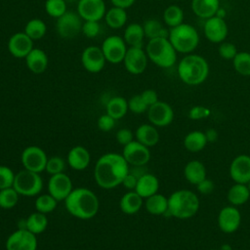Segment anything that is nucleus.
I'll return each instance as SVG.
<instances>
[{"mask_svg":"<svg viewBox=\"0 0 250 250\" xmlns=\"http://www.w3.org/2000/svg\"><path fill=\"white\" fill-rule=\"evenodd\" d=\"M129 164L122 154L108 152L102 155L94 167V179L99 187L110 189L122 184L125 176L130 172Z\"/></svg>","mask_w":250,"mask_h":250,"instance_id":"nucleus-1","label":"nucleus"},{"mask_svg":"<svg viewBox=\"0 0 250 250\" xmlns=\"http://www.w3.org/2000/svg\"><path fill=\"white\" fill-rule=\"evenodd\" d=\"M67 212L81 220L94 218L100 207L99 198L94 191L87 188H76L63 200Z\"/></svg>","mask_w":250,"mask_h":250,"instance_id":"nucleus-2","label":"nucleus"},{"mask_svg":"<svg viewBox=\"0 0 250 250\" xmlns=\"http://www.w3.org/2000/svg\"><path fill=\"white\" fill-rule=\"evenodd\" d=\"M178 74L185 84L196 86L203 83L208 77L209 64L199 55H187L179 62Z\"/></svg>","mask_w":250,"mask_h":250,"instance_id":"nucleus-3","label":"nucleus"},{"mask_svg":"<svg viewBox=\"0 0 250 250\" xmlns=\"http://www.w3.org/2000/svg\"><path fill=\"white\" fill-rule=\"evenodd\" d=\"M198 209L197 195L189 189H179L168 197V210L164 215L185 220L193 217Z\"/></svg>","mask_w":250,"mask_h":250,"instance_id":"nucleus-4","label":"nucleus"},{"mask_svg":"<svg viewBox=\"0 0 250 250\" xmlns=\"http://www.w3.org/2000/svg\"><path fill=\"white\" fill-rule=\"evenodd\" d=\"M147 58L156 65L168 68L177 61V51L168 38H155L148 40L146 46Z\"/></svg>","mask_w":250,"mask_h":250,"instance_id":"nucleus-5","label":"nucleus"},{"mask_svg":"<svg viewBox=\"0 0 250 250\" xmlns=\"http://www.w3.org/2000/svg\"><path fill=\"white\" fill-rule=\"evenodd\" d=\"M169 41L177 52L191 53L199 43V35L195 27L188 23H181L169 29Z\"/></svg>","mask_w":250,"mask_h":250,"instance_id":"nucleus-6","label":"nucleus"},{"mask_svg":"<svg viewBox=\"0 0 250 250\" xmlns=\"http://www.w3.org/2000/svg\"><path fill=\"white\" fill-rule=\"evenodd\" d=\"M13 188L22 196L38 195L43 188V181L39 173L23 169L15 174Z\"/></svg>","mask_w":250,"mask_h":250,"instance_id":"nucleus-7","label":"nucleus"},{"mask_svg":"<svg viewBox=\"0 0 250 250\" xmlns=\"http://www.w3.org/2000/svg\"><path fill=\"white\" fill-rule=\"evenodd\" d=\"M81 18L77 13L66 11L57 19L56 30L63 39H72L77 36L82 29Z\"/></svg>","mask_w":250,"mask_h":250,"instance_id":"nucleus-8","label":"nucleus"},{"mask_svg":"<svg viewBox=\"0 0 250 250\" xmlns=\"http://www.w3.org/2000/svg\"><path fill=\"white\" fill-rule=\"evenodd\" d=\"M48 156L46 152L37 146H26L21 155V161L24 169L35 173L45 171Z\"/></svg>","mask_w":250,"mask_h":250,"instance_id":"nucleus-9","label":"nucleus"},{"mask_svg":"<svg viewBox=\"0 0 250 250\" xmlns=\"http://www.w3.org/2000/svg\"><path fill=\"white\" fill-rule=\"evenodd\" d=\"M101 48L106 62L115 64L123 62L128 49L123 37L118 35H110L106 37L104 40Z\"/></svg>","mask_w":250,"mask_h":250,"instance_id":"nucleus-10","label":"nucleus"},{"mask_svg":"<svg viewBox=\"0 0 250 250\" xmlns=\"http://www.w3.org/2000/svg\"><path fill=\"white\" fill-rule=\"evenodd\" d=\"M37 246L36 235L24 228L12 232L5 243L6 250H36Z\"/></svg>","mask_w":250,"mask_h":250,"instance_id":"nucleus-11","label":"nucleus"},{"mask_svg":"<svg viewBox=\"0 0 250 250\" xmlns=\"http://www.w3.org/2000/svg\"><path fill=\"white\" fill-rule=\"evenodd\" d=\"M121 154L126 162L133 167L145 166L150 159L149 148L137 140H133L131 143L124 146Z\"/></svg>","mask_w":250,"mask_h":250,"instance_id":"nucleus-12","label":"nucleus"},{"mask_svg":"<svg viewBox=\"0 0 250 250\" xmlns=\"http://www.w3.org/2000/svg\"><path fill=\"white\" fill-rule=\"evenodd\" d=\"M147 55L143 47H129L123 59L126 70L134 75L143 73L147 65Z\"/></svg>","mask_w":250,"mask_h":250,"instance_id":"nucleus-13","label":"nucleus"},{"mask_svg":"<svg viewBox=\"0 0 250 250\" xmlns=\"http://www.w3.org/2000/svg\"><path fill=\"white\" fill-rule=\"evenodd\" d=\"M147 118L152 125L156 127H165L172 123L174 119V111L169 104L158 101L148 107Z\"/></svg>","mask_w":250,"mask_h":250,"instance_id":"nucleus-14","label":"nucleus"},{"mask_svg":"<svg viewBox=\"0 0 250 250\" xmlns=\"http://www.w3.org/2000/svg\"><path fill=\"white\" fill-rule=\"evenodd\" d=\"M48 193H50L58 201L64 200L73 189L71 179L62 173L52 175L47 185Z\"/></svg>","mask_w":250,"mask_h":250,"instance_id":"nucleus-15","label":"nucleus"},{"mask_svg":"<svg viewBox=\"0 0 250 250\" xmlns=\"http://www.w3.org/2000/svg\"><path fill=\"white\" fill-rule=\"evenodd\" d=\"M105 12L104 0H78L77 14L83 21H99L104 17Z\"/></svg>","mask_w":250,"mask_h":250,"instance_id":"nucleus-16","label":"nucleus"},{"mask_svg":"<svg viewBox=\"0 0 250 250\" xmlns=\"http://www.w3.org/2000/svg\"><path fill=\"white\" fill-rule=\"evenodd\" d=\"M105 58L101 47L89 46L85 48L81 55L83 67L91 73H98L103 70L105 64Z\"/></svg>","mask_w":250,"mask_h":250,"instance_id":"nucleus-17","label":"nucleus"},{"mask_svg":"<svg viewBox=\"0 0 250 250\" xmlns=\"http://www.w3.org/2000/svg\"><path fill=\"white\" fill-rule=\"evenodd\" d=\"M240 223L241 214L235 206H226L219 212L218 226L223 232L233 233L238 229Z\"/></svg>","mask_w":250,"mask_h":250,"instance_id":"nucleus-18","label":"nucleus"},{"mask_svg":"<svg viewBox=\"0 0 250 250\" xmlns=\"http://www.w3.org/2000/svg\"><path fill=\"white\" fill-rule=\"evenodd\" d=\"M7 47L9 53L18 59H24L34 48L33 40L24 31L14 33L9 38Z\"/></svg>","mask_w":250,"mask_h":250,"instance_id":"nucleus-19","label":"nucleus"},{"mask_svg":"<svg viewBox=\"0 0 250 250\" xmlns=\"http://www.w3.org/2000/svg\"><path fill=\"white\" fill-rule=\"evenodd\" d=\"M204 34L212 43H222L228 36V25L222 17L214 16L206 20Z\"/></svg>","mask_w":250,"mask_h":250,"instance_id":"nucleus-20","label":"nucleus"},{"mask_svg":"<svg viewBox=\"0 0 250 250\" xmlns=\"http://www.w3.org/2000/svg\"><path fill=\"white\" fill-rule=\"evenodd\" d=\"M229 176L234 183L246 185L250 181V156L237 155L229 165Z\"/></svg>","mask_w":250,"mask_h":250,"instance_id":"nucleus-21","label":"nucleus"},{"mask_svg":"<svg viewBox=\"0 0 250 250\" xmlns=\"http://www.w3.org/2000/svg\"><path fill=\"white\" fill-rule=\"evenodd\" d=\"M66 159L70 168L76 171H82L89 166L91 154L86 147L75 146L68 151Z\"/></svg>","mask_w":250,"mask_h":250,"instance_id":"nucleus-22","label":"nucleus"},{"mask_svg":"<svg viewBox=\"0 0 250 250\" xmlns=\"http://www.w3.org/2000/svg\"><path fill=\"white\" fill-rule=\"evenodd\" d=\"M159 188V181L153 174L145 173L138 178L137 186L135 191L141 195L143 198H147L155 193H157Z\"/></svg>","mask_w":250,"mask_h":250,"instance_id":"nucleus-23","label":"nucleus"},{"mask_svg":"<svg viewBox=\"0 0 250 250\" xmlns=\"http://www.w3.org/2000/svg\"><path fill=\"white\" fill-rule=\"evenodd\" d=\"M24 59L27 68L35 74L43 73L48 66V57L42 49L33 48Z\"/></svg>","mask_w":250,"mask_h":250,"instance_id":"nucleus-24","label":"nucleus"},{"mask_svg":"<svg viewBox=\"0 0 250 250\" xmlns=\"http://www.w3.org/2000/svg\"><path fill=\"white\" fill-rule=\"evenodd\" d=\"M192 12L201 19H209L214 17L220 10L219 0H192Z\"/></svg>","mask_w":250,"mask_h":250,"instance_id":"nucleus-25","label":"nucleus"},{"mask_svg":"<svg viewBox=\"0 0 250 250\" xmlns=\"http://www.w3.org/2000/svg\"><path fill=\"white\" fill-rule=\"evenodd\" d=\"M144 204V198L139 195L135 190L126 192L119 201L120 210L127 215H133L140 211Z\"/></svg>","mask_w":250,"mask_h":250,"instance_id":"nucleus-26","label":"nucleus"},{"mask_svg":"<svg viewBox=\"0 0 250 250\" xmlns=\"http://www.w3.org/2000/svg\"><path fill=\"white\" fill-rule=\"evenodd\" d=\"M135 137L138 142L147 147L154 146L159 141V133L152 124L140 125L135 132Z\"/></svg>","mask_w":250,"mask_h":250,"instance_id":"nucleus-27","label":"nucleus"},{"mask_svg":"<svg viewBox=\"0 0 250 250\" xmlns=\"http://www.w3.org/2000/svg\"><path fill=\"white\" fill-rule=\"evenodd\" d=\"M184 176L188 183L196 186L206 179V169L204 164L198 160L188 162L184 168Z\"/></svg>","mask_w":250,"mask_h":250,"instance_id":"nucleus-28","label":"nucleus"},{"mask_svg":"<svg viewBox=\"0 0 250 250\" xmlns=\"http://www.w3.org/2000/svg\"><path fill=\"white\" fill-rule=\"evenodd\" d=\"M145 37L143 25L137 22L128 24L123 34V39L129 47H143Z\"/></svg>","mask_w":250,"mask_h":250,"instance_id":"nucleus-29","label":"nucleus"},{"mask_svg":"<svg viewBox=\"0 0 250 250\" xmlns=\"http://www.w3.org/2000/svg\"><path fill=\"white\" fill-rule=\"evenodd\" d=\"M145 207L151 215H164L168 210V198L157 192L146 198Z\"/></svg>","mask_w":250,"mask_h":250,"instance_id":"nucleus-30","label":"nucleus"},{"mask_svg":"<svg viewBox=\"0 0 250 250\" xmlns=\"http://www.w3.org/2000/svg\"><path fill=\"white\" fill-rule=\"evenodd\" d=\"M106 113L113 117L115 120H118L124 117L129 110L128 101L123 97H113L108 100L105 104Z\"/></svg>","mask_w":250,"mask_h":250,"instance_id":"nucleus-31","label":"nucleus"},{"mask_svg":"<svg viewBox=\"0 0 250 250\" xmlns=\"http://www.w3.org/2000/svg\"><path fill=\"white\" fill-rule=\"evenodd\" d=\"M228 200L233 206H239L246 203L250 197V191L245 184L235 183L228 191Z\"/></svg>","mask_w":250,"mask_h":250,"instance_id":"nucleus-32","label":"nucleus"},{"mask_svg":"<svg viewBox=\"0 0 250 250\" xmlns=\"http://www.w3.org/2000/svg\"><path fill=\"white\" fill-rule=\"evenodd\" d=\"M47 226H48V219L46 217V214L36 211L31 213L26 218L24 229L34 233L35 235H37L42 233L47 229Z\"/></svg>","mask_w":250,"mask_h":250,"instance_id":"nucleus-33","label":"nucleus"},{"mask_svg":"<svg viewBox=\"0 0 250 250\" xmlns=\"http://www.w3.org/2000/svg\"><path fill=\"white\" fill-rule=\"evenodd\" d=\"M104 18L105 20V23L109 27L113 29H118L124 26L127 21L126 9L113 6L112 8L108 9L105 12V15Z\"/></svg>","mask_w":250,"mask_h":250,"instance_id":"nucleus-34","label":"nucleus"},{"mask_svg":"<svg viewBox=\"0 0 250 250\" xmlns=\"http://www.w3.org/2000/svg\"><path fill=\"white\" fill-rule=\"evenodd\" d=\"M143 27L145 36L148 38V40L155 38H168L169 36V30L164 27V25L157 20H146L144 22Z\"/></svg>","mask_w":250,"mask_h":250,"instance_id":"nucleus-35","label":"nucleus"},{"mask_svg":"<svg viewBox=\"0 0 250 250\" xmlns=\"http://www.w3.org/2000/svg\"><path fill=\"white\" fill-rule=\"evenodd\" d=\"M207 143L205 133L201 131H192L184 139V146L186 149L190 152H198L202 150Z\"/></svg>","mask_w":250,"mask_h":250,"instance_id":"nucleus-36","label":"nucleus"},{"mask_svg":"<svg viewBox=\"0 0 250 250\" xmlns=\"http://www.w3.org/2000/svg\"><path fill=\"white\" fill-rule=\"evenodd\" d=\"M33 41L41 39L47 31V26L45 22L40 19H32L28 21L24 26L23 30Z\"/></svg>","mask_w":250,"mask_h":250,"instance_id":"nucleus-37","label":"nucleus"},{"mask_svg":"<svg viewBox=\"0 0 250 250\" xmlns=\"http://www.w3.org/2000/svg\"><path fill=\"white\" fill-rule=\"evenodd\" d=\"M163 20H164V22L171 28L178 26L181 23H183L184 12L179 6L170 5L164 10Z\"/></svg>","mask_w":250,"mask_h":250,"instance_id":"nucleus-38","label":"nucleus"},{"mask_svg":"<svg viewBox=\"0 0 250 250\" xmlns=\"http://www.w3.org/2000/svg\"><path fill=\"white\" fill-rule=\"evenodd\" d=\"M58 204V200L54 198L50 193L40 194L36 197L34 206L36 211L41 212L43 214H48L53 212Z\"/></svg>","mask_w":250,"mask_h":250,"instance_id":"nucleus-39","label":"nucleus"},{"mask_svg":"<svg viewBox=\"0 0 250 250\" xmlns=\"http://www.w3.org/2000/svg\"><path fill=\"white\" fill-rule=\"evenodd\" d=\"M232 64L237 73L242 76H250V53L237 52L232 59Z\"/></svg>","mask_w":250,"mask_h":250,"instance_id":"nucleus-40","label":"nucleus"},{"mask_svg":"<svg viewBox=\"0 0 250 250\" xmlns=\"http://www.w3.org/2000/svg\"><path fill=\"white\" fill-rule=\"evenodd\" d=\"M20 194L13 187L0 189V208L12 209L18 204Z\"/></svg>","mask_w":250,"mask_h":250,"instance_id":"nucleus-41","label":"nucleus"},{"mask_svg":"<svg viewBox=\"0 0 250 250\" xmlns=\"http://www.w3.org/2000/svg\"><path fill=\"white\" fill-rule=\"evenodd\" d=\"M66 4L65 0H46L45 11L50 17L58 19L67 11Z\"/></svg>","mask_w":250,"mask_h":250,"instance_id":"nucleus-42","label":"nucleus"},{"mask_svg":"<svg viewBox=\"0 0 250 250\" xmlns=\"http://www.w3.org/2000/svg\"><path fill=\"white\" fill-rule=\"evenodd\" d=\"M64 168H65V162L62 157L60 156L48 157L45 171L51 176L59 173H62Z\"/></svg>","mask_w":250,"mask_h":250,"instance_id":"nucleus-43","label":"nucleus"},{"mask_svg":"<svg viewBox=\"0 0 250 250\" xmlns=\"http://www.w3.org/2000/svg\"><path fill=\"white\" fill-rule=\"evenodd\" d=\"M128 108L130 111L136 114H141L146 111H147L148 106L147 104L144 102L143 98L141 97V94L139 95H134L131 97L128 101Z\"/></svg>","mask_w":250,"mask_h":250,"instance_id":"nucleus-44","label":"nucleus"},{"mask_svg":"<svg viewBox=\"0 0 250 250\" xmlns=\"http://www.w3.org/2000/svg\"><path fill=\"white\" fill-rule=\"evenodd\" d=\"M15 173L13 170L5 165H0V189L13 187Z\"/></svg>","mask_w":250,"mask_h":250,"instance_id":"nucleus-45","label":"nucleus"},{"mask_svg":"<svg viewBox=\"0 0 250 250\" xmlns=\"http://www.w3.org/2000/svg\"><path fill=\"white\" fill-rule=\"evenodd\" d=\"M101 30V26L99 21H84L82 23V29L81 32L87 37V38H94L96 37Z\"/></svg>","mask_w":250,"mask_h":250,"instance_id":"nucleus-46","label":"nucleus"},{"mask_svg":"<svg viewBox=\"0 0 250 250\" xmlns=\"http://www.w3.org/2000/svg\"><path fill=\"white\" fill-rule=\"evenodd\" d=\"M218 50L220 56L225 60H232L237 54L235 45L230 42H222Z\"/></svg>","mask_w":250,"mask_h":250,"instance_id":"nucleus-47","label":"nucleus"},{"mask_svg":"<svg viewBox=\"0 0 250 250\" xmlns=\"http://www.w3.org/2000/svg\"><path fill=\"white\" fill-rule=\"evenodd\" d=\"M211 114V110L203 105H195L188 111V117L192 120H199L208 117Z\"/></svg>","mask_w":250,"mask_h":250,"instance_id":"nucleus-48","label":"nucleus"},{"mask_svg":"<svg viewBox=\"0 0 250 250\" xmlns=\"http://www.w3.org/2000/svg\"><path fill=\"white\" fill-rule=\"evenodd\" d=\"M97 124H98V127L101 131L109 132V131L112 130V128L115 125V119L113 117H111L109 114L105 113V114L101 115L98 118Z\"/></svg>","mask_w":250,"mask_h":250,"instance_id":"nucleus-49","label":"nucleus"},{"mask_svg":"<svg viewBox=\"0 0 250 250\" xmlns=\"http://www.w3.org/2000/svg\"><path fill=\"white\" fill-rule=\"evenodd\" d=\"M116 141L119 145L124 146L133 141V133L127 128L120 129L116 133Z\"/></svg>","mask_w":250,"mask_h":250,"instance_id":"nucleus-50","label":"nucleus"},{"mask_svg":"<svg viewBox=\"0 0 250 250\" xmlns=\"http://www.w3.org/2000/svg\"><path fill=\"white\" fill-rule=\"evenodd\" d=\"M141 97L143 98L144 102L147 104L148 107L150 105H152L153 104H155L156 102H158L157 93L154 90H152V89H146V90L143 91L141 93Z\"/></svg>","mask_w":250,"mask_h":250,"instance_id":"nucleus-51","label":"nucleus"},{"mask_svg":"<svg viewBox=\"0 0 250 250\" xmlns=\"http://www.w3.org/2000/svg\"><path fill=\"white\" fill-rule=\"evenodd\" d=\"M197 190L202 193V194H210L215 188V185L213 183V181L209 180V179H204L203 181H201L200 183H198L196 185Z\"/></svg>","mask_w":250,"mask_h":250,"instance_id":"nucleus-52","label":"nucleus"},{"mask_svg":"<svg viewBox=\"0 0 250 250\" xmlns=\"http://www.w3.org/2000/svg\"><path fill=\"white\" fill-rule=\"evenodd\" d=\"M137 182H138V177L136 175H134L131 171L125 176V178L122 181L123 187L129 190H134L136 186H137Z\"/></svg>","mask_w":250,"mask_h":250,"instance_id":"nucleus-53","label":"nucleus"},{"mask_svg":"<svg viewBox=\"0 0 250 250\" xmlns=\"http://www.w3.org/2000/svg\"><path fill=\"white\" fill-rule=\"evenodd\" d=\"M136 0H110L111 4L115 7H119V8H123V9H127L129 7H131Z\"/></svg>","mask_w":250,"mask_h":250,"instance_id":"nucleus-54","label":"nucleus"},{"mask_svg":"<svg viewBox=\"0 0 250 250\" xmlns=\"http://www.w3.org/2000/svg\"><path fill=\"white\" fill-rule=\"evenodd\" d=\"M205 136L207 139V142L209 143H214L217 141L218 139V132L216 129L214 128H210L205 132Z\"/></svg>","mask_w":250,"mask_h":250,"instance_id":"nucleus-55","label":"nucleus"},{"mask_svg":"<svg viewBox=\"0 0 250 250\" xmlns=\"http://www.w3.org/2000/svg\"><path fill=\"white\" fill-rule=\"evenodd\" d=\"M220 250H233L229 244H223L220 248Z\"/></svg>","mask_w":250,"mask_h":250,"instance_id":"nucleus-56","label":"nucleus"},{"mask_svg":"<svg viewBox=\"0 0 250 250\" xmlns=\"http://www.w3.org/2000/svg\"><path fill=\"white\" fill-rule=\"evenodd\" d=\"M246 186H247V188H248V189H249V191H250V181L246 184Z\"/></svg>","mask_w":250,"mask_h":250,"instance_id":"nucleus-57","label":"nucleus"},{"mask_svg":"<svg viewBox=\"0 0 250 250\" xmlns=\"http://www.w3.org/2000/svg\"><path fill=\"white\" fill-rule=\"evenodd\" d=\"M72 1H74V0H65L66 3H67V2H72Z\"/></svg>","mask_w":250,"mask_h":250,"instance_id":"nucleus-58","label":"nucleus"},{"mask_svg":"<svg viewBox=\"0 0 250 250\" xmlns=\"http://www.w3.org/2000/svg\"><path fill=\"white\" fill-rule=\"evenodd\" d=\"M210 250H218V249H210Z\"/></svg>","mask_w":250,"mask_h":250,"instance_id":"nucleus-59","label":"nucleus"}]
</instances>
